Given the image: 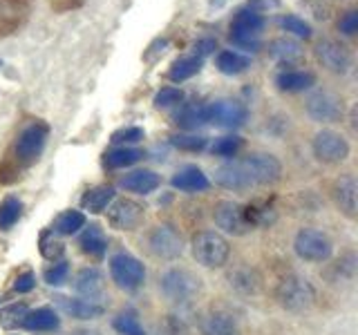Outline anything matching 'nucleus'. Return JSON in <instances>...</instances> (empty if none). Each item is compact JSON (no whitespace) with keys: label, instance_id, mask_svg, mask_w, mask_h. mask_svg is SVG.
Masks as SVG:
<instances>
[{"label":"nucleus","instance_id":"48","mask_svg":"<svg viewBox=\"0 0 358 335\" xmlns=\"http://www.w3.org/2000/svg\"><path fill=\"white\" fill-rule=\"evenodd\" d=\"M83 7V0H52V9L56 14H65V11H72Z\"/></svg>","mask_w":358,"mask_h":335},{"label":"nucleus","instance_id":"13","mask_svg":"<svg viewBox=\"0 0 358 335\" xmlns=\"http://www.w3.org/2000/svg\"><path fill=\"white\" fill-rule=\"evenodd\" d=\"M246 119H249V110L240 100L224 98L208 105V121H213L220 128H240L244 126Z\"/></svg>","mask_w":358,"mask_h":335},{"label":"nucleus","instance_id":"31","mask_svg":"<svg viewBox=\"0 0 358 335\" xmlns=\"http://www.w3.org/2000/svg\"><path fill=\"white\" fill-rule=\"evenodd\" d=\"M81 228H85V215L81 210H65L61 212L54 221V232L56 234H74Z\"/></svg>","mask_w":358,"mask_h":335},{"label":"nucleus","instance_id":"17","mask_svg":"<svg viewBox=\"0 0 358 335\" xmlns=\"http://www.w3.org/2000/svg\"><path fill=\"white\" fill-rule=\"evenodd\" d=\"M334 197H336V204L338 208L345 212L347 217H356V210H358V184L354 174H343L338 181L334 186Z\"/></svg>","mask_w":358,"mask_h":335},{"label":"nucleus","instance_id":"30","mask_svg":"<svg viewBox=\"0 0 358 335\" xmlns=\"http://www.w3.org/2000/svg\"><path fill=\"white\" fill-rule=\"evenodd\" d=\"M271 56L282 65H294V63H300L302 59H305L300 45L294 40H287V38H280V40L271 43Z\"/></svg>","mask_w":358,"mask_h":335},{"label":"nucleus","instance_id":"25","mask_svg":"<svg viewBox=\"0 0 358 335\" xmlns=\"http://www.w3.org/2000/svg\"><path fill=\"white\" fill-rule=\"evenodd\" d=\"M313 83H316V76L311 72L291 70V72H280L275 76V85L278 89H282V92H305Z\"/></svg>","mask_w":358,"mask_h":335},{"label":"nucleus","instance_id":"12","mask_svg":"<svg viewBox=\"0 0 358 335\" xmlns=\"http://www.w3.org/2000/svg\"><path fill=\"white\" fill-rule=\"evenodd\" d=\"M31 14V0H0V38L25 27Z\"/></svg>","mask_w":358,"mask_h":335},{"label":"nucleus","instance_id":"15","mask_svg":"<svg viewBox=\"0 0 358 335\" xmlns=\"http://www.w3.org/2000/svg\"><path fill=\"white\" fill-rule=\"evenodd\" d=\"M307 112L313 121L334 123L343 117V105L341 98L334 96L331 92H318L307 100Z\"/></svg>","mask_w":358,"mask_h":335},{"label":"nucleus","instance_id":"42","mask_svg":"<svg viewBox=\"0 0 358 335\" xmlns=\"http://www.w3.org/2000/svg\"><path fill=\"white\" fill-rule=\"evenodd\" d=\"M280 22V27L291 31L294 36H300V38H309L311 36V27H309V22H305L302 18L294 16V14H289V16H282L278 20Z\"/></svg>","mask_w":358,"mask_h":335},{"label":"nucleus","instance_id":"37","mask_svg":"<svg viewBox=\"0 0 358 335\" xmlns=\"http://www.w3.org/2000/svg\"><path fill=\"white\" fill-rule=\"evenodd\" d=\"M171 143L175 145L177 150H184V152H199L206 148L208 139L206 137H197V134H175L171 139Z\"/></svg>","mask_w":358,"mask_h":335},{"label":"nucleus","instance_id":"49","mask_svg":"<svg viewBox=\"0 0 358 335\" xmlns=\"http://www.w3.org/2000/svg\"><path fill=\"white\" fill-rule=\"evenodd\" d=\"M217 47V43L213 38H201L195 43V56H199V59H206V56Z\"/></svg>","mask_w":358,"mask_h":335},{"label":"nucleus","instance_id":"3","mask_svg":"<svg viewBox=\"0 0 358 335\" xmlns=\"http://www.w3.org/2000/svg\"><path fill=\"white\" fill-rule=\"evenodd\" d=\"M231 246L215 230H201L193 237V257L206 268H222L229 262Z\"/></svg>","mask_w":358,"mask_h":335},{"label":"nucleus","instance_id":"43","mask_svg":"<svg viewBox=\"0 0 358 335\" xmlns=\"http://www.w3.org/2000/svg\"><path fill=\"white\" fill-rule=\"evenodd\" d=\"M242 148V139L240 137H222L217 139L215 143H213V154L217 156H233L235 152H238Z\"/></svg>","mask_w":358,"mask_h":335},{"label":"nucleus","instance_id":"40","mask_svg":"<svg viewBox=\"0 0 358 335\" xmlns=\"http://www.w3.org/2000/svg\"><path fill=\"white\" fill-rule=\"evenodd\" d=\"M67 275H70V264H67L65 260H59L54 262L50 268H45V282H48L50 286H61L63 282H67Z\"/></svg>","mask_w":358,"mask_h":335},{"label":"nucleus","instance_id":"7","mask_svg":"<svg viewBox=\"0 0 358 335\" xmlns=\"http://www.w3.org/2000/svg\"><path fill=\"white\" fill-rule=\"evenodd\" d=\"M110 275L112 282L123 290H137L145 279V268L137 257L119 253L110 260Z\"/></svg>","mask_w":358,"mask_h":335},{"label":"nucleus","instance_id":"26","mask_svg":"<svg viewBox=\"0 0 358 335\" xmlns=\"http://www.w3.org/2000/svg\"><path fill=\"white\" fill-rule=\"evenodd\" d=\"M175 123L184 130H197L199 126L208 123V105L188 103L175 114Z\"/></svg>","mask_w":358,"mask_h":335},{"label":"nucleus","instance_id":"41","mask_svg":"<svg viewBox=\"0 0 358 335\" xmlns=\"http://www.w3.org/2000/svg\"><path fill=\"white\" fill-rule=\"evenodd\" d=\"M184 100V92L182 89H177V87H164L159 89V92L155 94V107H159V110H166V107H173V105H179Z\"/></svg>","mask_w":358,"mask_h":335},{"label":"nucleus","instance_id":"44","mask_svg":"<svg viewBox=\"0 0 358 335\" xmlns=\"http://www.w3.org/2000/svg\"><path fill=\"white\" fill-rule=\"evenodd\" d=\"M143 137H145V134H143L141 128L130 126V128H121V130H117V132L110 137V141H112V143H117V145H126V143H137V141H141Z\"/></svg>","mask_w":358,"mask_h":335},{"label":"nucleus","instance_id":"16","mask_svg":"<svg viewBox=\"0 0 358 335\" xmlns=\"http://www.w3.org/2000/svg\"><path fill=\"white\" fill-rule=\"evenodd\" d=\"M215 184L227 188V190H244V188H251L253 181L249 172L242 161H233V163H224L215 170Z\"/></svg>","mask_w":358,"mask_h":335},{"label":"nucleus","instance_id":"9","mask_svg":"<svg viewBox=\"0 0 358 335\" xmlns=\"http://www.w3.org/2000/svg\"><path fill=\"white\" fill-rule=\"evenodd\" d=\"M145 219V210L132 199H117L108 206V221L117 230H137Z\"/></svg>","mask_w":358,"mask_h":335},{"label":"nucleus","instance_id":"36","mask_svg":"<svg viewBox=\"0 0 358 335\" xmlns=\"http://www.w3.org/2000/svg\"><path fill=\"white\" fill-rule=\"evenodd\" d=\"M112 327H115V331H117L119 335H145V331H143V327H141L139 318L134 315L132 311L117 315L115 322H112Z\"/></svg>","mask_w":358,"mask_h":335},{"label":"nucleus","instance_id":"23","mask_svg":"<svg viewBox=\"0 0 358 335\" xmlns=\"http://www.w3.org/2000/svg\"><path fill=\"white\" fill-rule=\"evenodd\" d=\"M78 246H81V251L90 257H103L108 251V237L103 228H101L99 223L87 226L81 237H78Z\"/></svg>","mask_w":358,"mask_h":335},{"label":"nucleus","instance_id":"19","mask_svg":"<svg viewBox=\"0 0 358 335\" xmlns=\"http://www.w3.org/2000/svg\"><path fill=\"white\" fill-rule=\"evenodd\" d=\"M56 304L65 313V315L76 318V320H94L103 315V306L90 299H72V297H56Z\"/></svg>","mask_w":358,"mask_h":335},{"label":"nucleus","instance_id":"1","mask_svg":"<svg viewBox=\"0 0 358 335\" xmlns=\"http://www.w3.org/2000/svg\"><path fill=\"white\" fill-rule=\"evenodd\" d=\"M48 137H50V126L43 121H31L29 126L22 128L14 148H11V156L0 165V181L7 184V174H11L9 179L14 181L20 168H29L31 163H36L45 150Z\"/></svg>","mask_w":358,"mask_h":335},{"label":"nucleus","instance_id":"46","mask_svg":"<svg viewBox=\"0 0 358 335\" xmlns=\"http://www.w3.org/2000/svg\"><path fill=\"white\" fill-rule=\"evenodd\" d=\"M34 286H36V275L34 273H22L16 277V282H14V290L16 293H29V290H34Z\"/></svg>","mask_w":358,"mask_h":335},{"label":"nucleus","instance_id":"4","mask_svg":"<svg viewBox=\"0 0 358 335\" xmlns=\"http://www.w3.org/2000/svg\"><path fill=\"white\" fill-rule=\"evenodd\" d=\"M264 29V18L255 9H240L231 20V43L249 52L260 47V31Z\"/></svg>","mask_w":358,"mask_h":335},{"label":"nucleus","instance_id":"32","mask_svg":"<svg viewBox=\"0 0 358 335\" xmlns=\"http://www.w3.org/2000/svg\"><path fill=\"white\" fill-rule=\"evenodd\" d=\"M217 70L222 74H229V76L242 74V72L249 70V59L242 56V54H238V52H229L227 50V52H222L217 56Z\"/></svg>","mask_w":358,"mask_h":335},{"label":"nucleus","instance_id":"39","mask_svg":"<svg viewBox=\"0 0 358 335\" xmlns=\"http://www.w3.org/2000/svg\"><path fill=\"white\" fill-rule=\"evenodd\" d=\"M63 253H65L63 244H61V241H56L52 232H43V234H41V255L45 257V260L59 262L61 257H63Z\"/></svg>","mask_w":358,"mask_h":335},{"label":"nucleus","instance_id":"24","mask_svg":"<svg viewBox=\"0 0 358 335\" xmlns=\"http://www.w3.org/2000/svg\"><path fill=\"white\" fill-rule=\"evenodd\" d=\"M59 315L56 311L52 308H36V311H29L25 320H22V329L27 331H36V333H45V331H56L59 329Z\"/></svg>","mask_w":358,"mask_h":335},{"label":"nucleus","instance_id":"34","mask_svg":"<svg viewBox=\"0 0 358 335\" xmlns=\"http://www.w3.org/2000/svg\"><path fill=\"white\" fill-rule=\"evenodd\" d=\"M22 215V201L18 197H5L0 201V230H9Z\"/></svg>","mask_w":358,"mask_h":335},{"label":"nucleus","instance_id":"35","mask_svg":"<svg viewBox=\"0 0 358 335\" xmlns=\"http://www.w3.org/2000/svg\"><path fill=\"white\" fill-rule=\"evenodd\" d=\"M29 313L27 304H9L5 308H0V327L11 331V329H18L22 327V320H25V315Z\"/></svg>","mask_w":358,"mask_h":335},{"label":"nucleus","instance_id":"21","mask_svg":"<svg viewBox=\"0 0 358 335\" xmlns=\"http://www.w3.org/2000/svg\"><path fill=\"white\" fill-rule=\"evenodd\" d=\"M173 188L177 190H184V193H201V190H206L210 186L208 177L199 170L195 165H186L182 168L173 179H171Z\"/></svg>","mask_w":358,"mask_h":335},{"label":"nucleus","instance_id":"2","mask_svg":"<svg viewBox=\"0 0 358 335\" xmlns=\"http://www.w3.org/2000/svg\"><path fill=\"white\" fill-rule=\"evenodd\" d=\"M162 293L175 304H188L201 293V279L188 268H171L162 277Z\"/></svg>","mask_w":358,"mask_h":335},{"label":"nucleus","instance_id":"28","mask_svg":"<svg viewBox=\"0 0 358 335\" xmlns=\"http://www.w3.org/2000/svg\"><path fill=\"white\" fill-rule=\"evenodd\" d=\"M115 201V188L110 186H99V188H92L87 190L81 199V206L83 210L92 212V215H99V212L108 210V206Z\"/></svg>","mask_w":358,"mask_h":335},{"label":"nucleus","instance_id":"22","mask_svg":"<svg viewBox=\"0 0 358 335\" xmlns=\"http://www.w3.org/2000/svg\"><path fill=\"white\" fill-rule=\"evenodd\" d=\"M159 184H162L159 174H155L152 170H137L121 179V188L137 195H150L159 188Z\"/></svg>","mask_w":358,"mask_h":335},{"label":"nucleus","instance_id":"33","mask_svg":"<svg viewBox=\"0 0 358 335\" xmlns=\"http://www.w3.org/2000/svg\"><path fill=\"white\" fill-rule=\"evenodd\" d=\"M143 159V152L137 150V148H117L106 154V165L112 168V170H117V168H128V165H134L137 161Z\"/></svg>","mask_w":358,"mask_h":335},{"label":"nucleus","instance_id":"27","mask_svg":"<svg viewBox=\"0 0 358 335\" xmlns=\"http://www.w3.org/2000/svg\"><path fill=\"white\" fill-rule=\"evenodd\" d=\"M201 335H240V329L227 313H210L201 322Z\"/></svg>","mask_w":358,"mask_h":335},{"label":"nucleus","instance_id":"14","mask_svg":"<svg viewBox=\"0 0 358 335\" xmlns=\"http://www.w3.org/2000/svg\"><path fill=\"white\" fill-rule=\"evenodd\" d=\"M242 163L246 168V172H249L253 186L255 184H273L280 179V174H282V165H280V161L273 154L257 152V154L246 156Z\"/></svg>","mask_w":358,"mask_h":335},{"label":"nucleus","instance_id":"10","mask_svg":"<svg viewBox=\"0 0 358 335\" xmlns=\"http://www.w3.org/2000/svg\"><path fill=\"white\" fill-rule=\"evenodd\" d=\"M148 246L152 255L162 257V260H177L184 251V239L173 226L162 223V226L152 228V232L148 234Z\"/></svg>","mask_w":358,"mask_h":335},{"label":"nucleus","instance_id":"38","mask_svg":"<svg viewBox=\"0 0 358 335\" xmlns=\"http://www.w3.org/2000/svg\"><path fill=\"white\" fill-rule=\"evenodd\" d=\"M231 286H235L240 293H255L257 288V275L246 268H238L235 273H231Z\"/></svg>","mask_w":358,"mask_h":335},{"label":"nucleus","instance_id":"8","mask_svg":"<svg viewBox=\"0 0 358 335\" xmlns=\"http://www.w3.org/2000/svg\"><path fill=\"white\" fill-rule=\"evenodd\" d=\"M213 219L229 234H246L253 228L249 217H246V208L235 204V201H220L213 210Z\"/></svg>","mask_w":358,"mask_h":335},{"label":"nucleus","instance_id":"6","mask_svg":"<svg viewBox=\"0 0 358 335\" xmlns=\"http://www.w3.org/2000/svg\"><path fill=\"white\" fill-rule=\"evenodd\" d=\"M294 248H296L300 260H305V262H327L329 257H331L334 244H331V239L322 230L302 228L296 234Z\"/></svg>","mask_w":358,"mask_h":335},{"label":"nucleus","instance_id":"5","mask_svg":"<svg viewBox=\"0 0 358 335\" xmlns=\"http://www.w3.org/2000/svg\"><path fill=\"white\" fill-rule=\"evenodd\" d=\"M275 299H278V304L287 311H305L313 304V299H316V290L309 284V279L289 275L278 284Z\"/></svg>","mask_w":358,"mask_h":335},{"label":"nucleus","instance_id":"18","mask_svg":"<svg viewBox=\"0 0 358 335\" xmlns=\"http://www.w3.org/2000/svg\"><path fill=\"white\" fill-rule=\"evenodd\" d=\"M74 288L78 295H83L90 302H96V297L103 295L106 290V279L101 275L99 268H83L78 271L76 279H74Z\"/></svg>","mask_w":358,"mask_h":335},{"label":"nucleus","instance_id":"20","mask_svg":"<svg viewBox=\"0 0 358 335\" xmlns=\"http://www.w3.org/2000/svg\"><path fill=\"white\" fill-rule=\"evenodd\" d=\"M318 59L322 61L324 67H329L331 72H347V67H350V54L343 47V45L334 43V40H324L318 45Z\"/></svg>","mask_w":358,"mask_h":335},{"label":"nucleus","instance_id":"47","mask_svg":"<svg viewBox=\"0 0 358 335\" xmlns=\"http://www.w3.org/2000/svg\"><path fill=\"white\" fill-rule=\"evenodd\" d=\"M338 29L345 34V36H352V34H356V29H358V14H356V11H347V14L338 22Z\"/></svg>","mask_w":358,"mask_h":335},{"label":"nucleus","instance_id":"29","mask_svg":"<svg viewBox=\"0 0 358 335\" xmlns=\"http://www.w3.org/2000/svg\"><path fill=\"white\" fill-rule=\"evenodd\" d=\"M201 65H204V59H199V56H186V59H179L173 63L171 72H168V78L175 83H182V81H188V78H193L195 74H199Z\"/></svg>","mask_w":358,"mask_h":335},{"label":"nucleus","instance_id":"11","mask_svg":"<svg viewBox=\"0 0 358 335\" xmlns=\"http://www.w3.org/2000/svg\"><path fill=\"white\" fill-rule=\"evenodd\" d=\"M313 154L322 163H341L350 156V145L338 132L322 130L313 139Z\"/></svg>","mask_w":358,"mask_h":335},{"label":"nucleus","instance_id":"45","mask_svg":"<svg viewBox=\"0 0 358 335\" xmlns=\"http://www.w3.org/2000/svg\"><path fill=\"white\" fill-rule=\"evenodd\" d=\"M159 335H188V327L184 324V320H179L175 315H168L159 324Z\"/></svg>","mask_w":358,"mask_h":335}]
</instances>
